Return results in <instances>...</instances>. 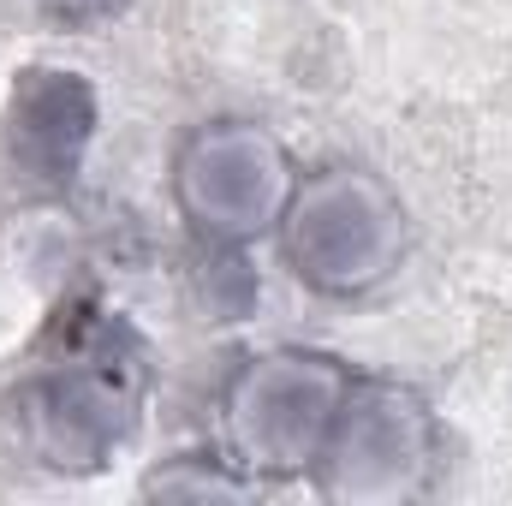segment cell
<instances>
[{
	"label": "cell",
	"instance_id": "7",
	"mask_svg": "<svg viewBox=\"0 0 512 506\" xmlns=\"http://www.w3.org/2000/svg\"><path fill=\"white\" fill-rule=\"evenodd\" d=\"M143 495H161V501H239V495H256V483L215 447V453H173V459H161L143 477Z\"/></svg>",
	"mask_w": 512,
	"mask_h": 506
},
{
	"label": "cell",
	"instance_id": "5",
	"mask_svg": "<svg viewBox=\"0 0 512 506\" xmlns=\"http://www.w3.org/2000/svg\"><path fill=\"white\" fill-rule=\"evenodd\" d=\"M447 429L423 387L399 376H352L310 489L340 506H411L441 477Z\"/></svg>",
	"mask_w": 512,
	"mask_h": 506
},
{
	"label": "cell",
	"instance_id": "3",
	"mask_svg": "<svg viewBox=\"0 0 512 506\" xmlns=\"http://www.w3.org/2000/svg\"><path fill=\"white\" fill-rule=\"evenodd\" d=\"M352 364L322 346H262L245 352L215 393V447L262 483H310L334 411L352 387Z\"/></svg>",
	"mask_w": 512,
	"mask_h": 506
},
{
	"label": "cell",
	"instance_id": "8",
	"mask_svg": "<svg viewBox=\"0 0 512 506\" xmlns=\"http://www.w3.org/2000/svg\"><path fill=\"white\" fill-rule=\"evenodd\" d=\"M30 6L54 24H96V18H114L126 0H30Z\"/></svg>",
	"mask_w": 512,
	"mask_h": 506
},
{
	"label": "cell",
	"instance_id": "2",
	"mask_svg": "<svg viewBox=\"0 0 512 506\" xmlns=\"http://www.w3.org/2000/svg\"><path fill=\"white\" fill-rule=\"evenodd\" d=\"M286 274L334 304L370 298L411 256V209L364 161L304 167L274 227Z\"/></svg>",
	"mask_w": 512,
	"mask_h": 506
},
{
	"label": "cell",
	"instance_id": "6",
	"mask_svg": "<svg viewBox=\"0 0 512 506\" xmlns=\"http://www.w3.org/2000/svg\"><path fill=\"white\" fill-rule=\"evenodd\" d=\"M102 126V96L78 66H18L0 102V161L24 197H72Z\"/></svg>",
	"mask_w": 512,
	"mask_h": 506
},
{
	"label": "cell",
	"instance_id": "4",
	"mask_svg": "<svg viewBox=\"0 0 512 506\" xmlns=\"http://www.w3.org/2000/svg\"><path fill=\"white\" fill-rule=\"evenodd\" d=\"M298 173L304 167L274 126L251 114H209L179 131L167 155V197L209 256H245L274 239Z\"/></svg>",
	"mask_w": 512,
	"mask_h": 506
},
{
	"label": "cell",
	"instance_id": "1",
	"mask_svg": "<svg viewBox=\"0 0 512 506\" xmlns=\"http://www.w3.org/2000/svg\"><path fill=\"white\" fill-rule=\"evenodd\" d=\"M149 399L143 340L96 304H60L0 393L12 453L54 477H96L131 447Z\"/></svg>",
	"mask_w": 512,
	"mask_h": 506
}]
</instances>
